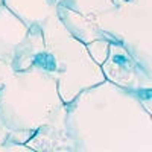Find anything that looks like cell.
Returning <instances> with one entry per match:
<instances>
[{"mask_svg": "<svg viewBox=\"0 0 152 152\" xmlns=\"http://www.w3.org/2000/svg\"><path fill=\"white\" fill-rule=\"evenodd\" d=\"M66 132L78 152H152L151 113L107 79L66 104Z\"/></svg>", "mask_w": 152, "mask_h": 152, "instance_id": "1", "label": "cell"}, {"mask_svg": "<svg viewBox=\"0 0 152 152\" xmlns=\"http://www.w3.org/2000/svg\"><path fill=\"white\" fill-rule=\"evenodd\" d=\"M0 122L20 145L41 126H66V104L56 81L37 69L12 72L0 90Z\"/></svg>", "mask_w": 152, "mask_h": 152, "instance_id": "2", "label": "cell"}, {"mask_svg": "<svg viewBox=\"0 0 152 152\" xmlns=\"http://www.w3.org/2000/svg\"><path fill=\"white\" fill-rule=\"evenodd\" d=\"M41 32L44 49L34 69L56 81L64 104H69L82 90L105 81L100 66L88 55L85 44L62 26L56 14L41 24Z\"/></svg>", "mask_w": 152, "mask_h": 152, "instance_id": "3", "label": "cell"}, {"mask_svg": "<svg viewBox=\"0 0 152 152\" xmlns=\"http://www.w3.org/2000/svg\"><path fill=\"white\" fill-rule=\"evenodd\" d=\"M97 24L105 40L120 43L152 73V0H113Z\"/></svg>", "mask_w": 152, "mask_h": 152, "instance_id": "4", "label": "cell"}, {"mask_svg": "<svg viewBox=\"0 0 152 152\" xmlns=\"http://www.w3.org/2000/svg\"><path fill=\"white\" fill-rule=\"evenodd\" d=\"M100 70L107 81L126 90H152V73H149L120 43H110L108 56L100 64Z\"/></svg>", "mask_w": 152, "mask_h": 152, "instance_id": "5", "label": "cell"}, {"mask_svg": "<svg viewBox=\"0 0 152 152\" xmlns=\"http://www.w3.org/2000/svg\"><path fill=\"white\" fill-rule=\"evenodd\" d=\"M29 28L2 3L0 5V61L11 64L17 50L26 40Z\"/></svg>", "mask_w": 152, "mask_h": 152, "instance_id": "6", "label": "cell"}, {"mask_svg": "<svg viewBox=\"0 0 152 152\" xmlns=\"http://www.w3.org/2000/svg\"><path fill=\"white\" fill-rule=\"evenodd\" d=\"M2 3L28 28L41 26L56 14L55 0H2Z\"/></svg>", "mask_w": 152, "mask_h": 152, "instance_id": "7", "label": "cell"}, {"mask_svg": "<svg viewBox=\"0 0 152 152\" xmlns=\"http://www.w3.org/2000/svg\"><path fill=\"white\" fill-rule=\"evenodd\" d=\"M56 15L62 23V26L81 43L87 44L93 40H100V38L105 40L104 34L99 29V24L90 18H85L78 12L67 9L61 5H56Z\"/></svg>", "mask_w": 152, "mask_h": 152, "instance_id": "8", "label": "cell"}, {"mask_svg": "<svg viewBox=\"0 0 152 152\" xmlns=\"http://www.w3.org/2000/svg\"><path fill=\"white\" fill-rule=\"evenodd\" d=\"M43 49H44V40H43L41 26L29 28L26 40L23 41V44L17 50L9 67L12 69V72H24V70L34 69Z\"/></svg>", "mask_w": 152, "mask_h": 152, "instance_id": "9", "label": "cell"}, {"mask_svg": "<svg viewBox=\"0 0 152 152\" xmlns=\"http://www.w3.org/2000/svg\"><path fill=\"white\" fill-rule=\"evenodd\" d=\"M55 3L97 23L99 15L113 6V0H55Z\"/></svg>", "mask_w": 152, "mask_h": 152, "instance_id": "10", "label": "cell"}, {"mask_svg": "<svg viewBox=\"0 0 152 152\" xmlns=\"http://www.w3.org/2000/svg\"><path fill=\"white\" fill-rule=\"evenodd\" d=\"M85 47L88 50V55L93 58V61H96L97 64L100 66L107 59V56H108L110 41L108 40H104V38H100V40H93L90 43H87Z\"/></svg>", "mask_w": 152, "mask_h": 152, "instance_id": "11", "label": "cell"}, {"mask_svg": "<svg viewBox=\"0 0 152 152\" xmlns=\"http://www.w3.org/2000/svg\"><path fill=\"white\" fill-rule=\"evenodd\" d=\"M0 151H32V149L28 145H20V143L12 142L9 131L0 122Z\"/></svg>", "mask_w": 152, "mask_h": 152, "instance_id": "12", "label": "cell"}, {"mask_svg": "<svg viewBox=\"0 0 152 152\" xmlns=\"http://www.w3.org/2000/svg\"><path fill=\"white\" fill-rule=\"evenodd\" d=\"M11 73H12V69H11L8 64H5L3 61H0V90H2L5 81L8 79V76H9Z\"/></svg>", "mask_w": 152, "mask_h": 152, "instance_id": "13", "label": "cell"}, {"mask_svg": "<svg viewBox=\"0 0 152 152\" xmlns=\"http://www.w3.org/2000/svg\"><path fill=\"white\" fill-rule=\"evenodd\" d=\"M0 5H2V0H0Z\"/></svg>", "mask_w": 152, "mask_h": 152, "instance_id": "14", "label": "cell"}]
</instances>
